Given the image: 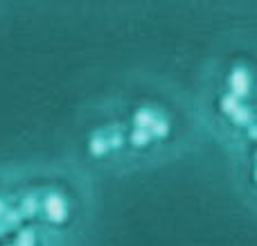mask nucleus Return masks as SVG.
<instances>
[{
  "label": "nucleus",
  "mask_w": 257,
  "mask_h": 246,
  "mask_svg": "<svg viewBox=\"0 0 257 246\" xmlns=\"http://www.w3.org/2000/svg\"><path fill=\"white\" fill-rule=\"evenodd\" d=\"M151 140V134L147 129H140V127H136L133 129V134H131V143L136 145V147H145L147 143Z\"/></svg>",
  "instance_id": "4"
},
{
  "label": "nucleus",
  "mask_w": 257,
  "mask_h": 246,
  "mask_svg": "<svg viewBox=\"0 0 257 246\" xmlns=\"http://www.w3.org/2000/svg\"><path fill=\"white\" fill-rule=\"evenodd\" d=\"M7 226H5V221H3V217H0V230H5Z\"/></svg>",
  "instance_id": "9"
},
{
  "label": "nucleus",
  "mask_w": 257,
  "mask_h": 246,
  "mask_svg": "<svg viewBox=\"0 0 257 246\" xmlns=\"http://www.w3.org/2000/svg\"><path fill=\"white\" fill-rule=\"evenodd\" d=\"M248 86H250L248 72H244V70H235V72L230 75V88H232V95H235L237 99L244 97V95L248 93Z\"/></svg>",
  "instance_id": "2"
},
{
  "label": "nucleus",
  "mask_w": 257,
  "mask_h": 246,
  "mask_svg": "<svg viewBox=\"0 0 257 246\" xmlns=\"http://www.w3.org/2000/svg\"><path fill=\"white\" fill-rule=\"evenodd\" d=\"M16 246H34V233H32V230H23V233H18Z\"/></svg>",
  "instance_id": "6"
},
{
  "label": "nucleus",
  "mask_w": 257,
  "mask_h": 246,
  "mask_svg": "<svg viewBox=\"0 0 257 246\" xmlns=\"http://www.w3.org/2000/svg\"><path fill=\"white\" fill-rule=\"evenodd\" d=\"M43 208H45V212H48V217L52 221H66V217H68V208H66V201H63L61 197H57V194H50L48 199L43 201Z\"/></svg>",
  "instance_id": "1"
},
{
  "label": "nucleus",
  "mask_w": 257,
  "mask_h": 246,
  "mask_svg": "<svg viewBox=\"0 0 257 246\" xmlns=\"http://www.w3.org/2000/svg\"><path fill=\"white\" fill-rule=\"evenodd\" d=\"M221 108L228 115H235V113L239 111V99H237L235 95H226V97L221 99Z\"/></svg>",
  "instance_id": "5"
},
{
  "label": "nucleus",
  "mask_w": 257,
  "mask_h": 246,
  "mask_svg": "<svg viewBox=\"0 0 257 246\" xmlns=\"http://www.w3.org/2000/svg\"><path fill=\"white\" fill-rule=\"evenodd\" d=\"M34 210H36V199L27 197L23 201V215H34Z\"/></svg>",
  "instance_id": "7"
},
{
  "label": "nucleus",
  "mask_w": 257,
  "mask_h": 246,
  "mask_svg": "<svg viewBox=\"0 0 257 246\" xmlns=\"http://www.w3.org/2000/svg\"><path fill=\"white\" fill-rule=\"evenodd\" d=\"M108 140L104 138V134H95L93 138H90V154L93 156H104V154L108 152Z\"/></svg>",
  "instance_id": "3"
},
{
  "label": "nucleus",
  "mask_w": 257,
  "mask_h": 246,
  "mask_svg": "<svg viewBox=\"0 0 257 246\" xmlns=\"http://www.w3.org/2000/svg\"><path fill=\"white\" fill-rule=\"evenodd\" d=\"M3 215H5V203L0 201V217H3Z\"/></svg>",
  "instance_id": "8"
}]
</instances>
